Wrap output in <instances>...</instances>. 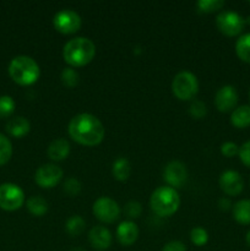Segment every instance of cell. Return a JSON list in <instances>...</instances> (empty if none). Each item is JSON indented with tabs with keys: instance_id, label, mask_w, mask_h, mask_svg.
<instances>
[{
	"instance_id": "cell-39",
	"label": "cell",
	"mask_w": 250,
	"mask_h": 251,
	"mask_svg": "<svg viewBox=\"0 0 250 251\" xmlns=\"http://www.w3.org/2000/svg\"><path fill=\"white\" fill-rule=\"evenodd\" d=\"M249 100H250V91H249Z\"/></svg>"
},
{
	"instance_id": "cell-27",
	"label": "cell",
	"mask_w": 250,
	"mask_h": 251,
	"mask_svg": "<svg viewBox=\"0 0 250 251\" xmlns=\"http://www.w3.org/2000/svg\"><path fill=\"white\" fill-rule=\"evenodd\" d=\"M15 100L10 96H0V119L9 118L15 112Z\"/></svg>"
},
{
	"instance_id": "cell-8",
	"label": "cell",
	"mask_w": 250,
	"mask_h": 251,
	"mask_svg": "<svg viewBox=\"0 0 250 251\" xmlns=\"http://www.w3.org/2000/svg\"><path fill=\"white\" fill-rule=\"evenodd\" d=\"M92 212L98 221L103 223H114L120 216V207L113 199L102 196L92 206Z\"/></svg>"
},
{
	"instance_id": "cell-35",
	"label": "cell",
	"mask_w": 250,
	"mask_h": 251,
	"mask_svg": "<svg viewBox=\"0 0 250 251\" xmlns=\"http://www.w3.org/2000/svg\"><path fill=\"white\" fill-rule=\"evenodd\" d=\"M218 206H220L221 210H229L230 206H232V203H230V201L228 200V199L223 198V199H220V201H218Z\"/></svg>"
},
{
	"instance_id": "cell-15",
	"label": "cell",
	"mask_w": 250,
	"mask_h": 251,
	"mask_svg": "<svg viewBox=\"0 0 250 251\" xmlns=\"http://www.w3.org/2000/svg\"><path fill=\"white\" fill-rule=\"evenodd\" d=\"M139 238V228L132 221H124L117 228V239L124 247H130Z\"/></svg>"
},
{
	"instance_id": "cell-40",
	"label": "cell",
	"mask_w": 250,
	"mask_h": 251,
	"mask_svg": "<svg viewBox=\"0 0 250 251\" xmlns=\"http://www.w3.org/2000/svg\"><path fill=\"white\" fill-rule=\"evenodd\" d=\"M249 4H250V1H249Z\"/></svg>"
},
{
	"instance_id": "cell-18",
	"label": "cell",
	"mask_w": 250,
	"mask_h": 251,
	"mask_svg": "<svg viewBox=\"0 0 250 251\" xmlns=\"http://www.w3.org/2000/svg\"><path fill=\"white\" fill-rule=\"evenodd\" d=\"M230 123L238 129L250 126V105H240L235 108L230 114Z\"/></svg>"
},
{
	"instance_id": "cell-5",
	"label": "cell",
	"mask_w": 250,
	"mask_h": 251,
	"mask_svg": "<svg viewBox=\"0 0 250 251\" xmlns=\"http://www.w3.org/2000/svg\"><path fill=\"white\" fill-rule=\"evenodd\" d=\"M173 95L180 100H193L199 92L198 77L190 71H180L172 81Z\"/></svg>"
},
{
	"instance_id": "cell-38",
	"label": "cell",
	"mask_w": 250,
	"mask_h": 251,
	"mask_svg": "<svg viewBox=\"0 0 250 251\" xmlns=\"http://www.w3.org/2000/svg\"><path fill=\"white\" fill-rule=\"evenodd\" d=\"M245 24H250V16H249V17H248V19H247V20H245Z\"/></svg>"
},
{
	"instance_id": "cell-10",
	"label": "cell",
	"mask_w": 250,
	"mask_h": 251,
	"mask_svg": "<svg viewBox=\"0 0 250 251\" xmlns=\"http://www.w3.org/2000/svg\"><path fill=\"white\" fill-rule=\"evenodd\" d=\"M63 178V169L56 164L47 163L39 167L34 174V181L43 189H51L58 185Z\"/></svg>"
},
{
	"instance_id": "cell-13",
	"label": "cell",
	"mask_w": 250,
	"mask_h": 251,
	"mask_svg": "<svg viewBox=\"0 0 250 251\" xmlns=\"http://www.w3.org/2000/svg\"><path fill=\"white\" fill-rule=\"evenodd\" d=\"M220 188L225 195L238 196L244 189V180L235 171H225L220 176Z\"/></svg>"
},
{
	"instance_id": "cell-34",
	"label": "cell",
	"mask_w": 250,
	"mask_h": 251,
	"mask_svg": "<svg viewBox=\"0 0 250 251\" xmlns=\"http://www.w3.org/2000/svg\"><path fill=\"white\" fill-rule=\"evenodd\" d=\"M162 251H186V247L179 240H172L164 245Z\"/></svg>"
},
{
	"instance_id": "cell-12",
	"label": "cell",
	"mask_w": 250,
	"mask_h": 251,
	"mask_svg": "<svg viewBox=\"0 0 250 251\" xmlns=\"http://www.w3.org/2000/svg\"><path fill=\"white\" fill-rule=\"evenodd\" d=\"M238 92L233 86L225 85L217 91L215 97V104L220 112H233L238 104Z\"/></svg>"
},
{
	"instance_id": "cell-26",
	"label": "cell",
	"mask_w": 250,
	"mask_h": 251,
	"mask_svg": "<svg viewBox=\"0 0 250 251\" xmlns=\"http://www.w3.org/2000/svg\"><path fill=\"white\" fill-rule=\"evenodd\" d=\"M196 6H198L199 11L211 14V12L222 9L225 6V1L223 0H199Z\"/></svg>"
},
{
	"instance_id": "cell-3",
	"label": "cell",
	"mask_w": 250,
	"mask_h": 251,
	"mask_svg": "<svg viewBox=\"0 0 250 251\" xmlns=\"http://www.w3.org/2000/svg\"><path fill=\"white\" fill-rule=\"evenodd\" d=\"M39 73L38 64L31 56H15L9 64V75L17 85H33L38 80Z\"/></svg>"
},
{
	"instance_id": "cell-7",
	"label": "cell",
	"mask_w": 250,
	"mask_h": 251,
	"mask_svg": "<svg viewBox=\"0 0 250 251\" xmlns=\"http://www.w3.org/2000/svg\"><path fill=\"white\" fill-rule=\"evenodd\" d=\"M24 202L25 193L19 185L12 183L0 185V208L5 211H16Z\"/></svg>"
},
{
	"instance_id": "cell-29",
	"label": "cell",
	"mask_w": 250,
	"mask_h": 251,
	"mask_svg": "<svg viewBox=\"0 0 250 251\" xmlns=\"http://www.w3.org/2000/svg\"><path fill=\"white\" fill-rule=\"evenodd\" d=\"M81 183L77 180L76 178H68L65 180V183H64V193L66 194V195L71 196V198H74V196H77L78 194L81 193Z\"/></svg>"
},
{
	"instance_id": "cell-2",
	"label": "cell",
	"mask_w": 250,
	"mask_h": 251,
	"mask_svg": "<svg viewBox=\"0 0 250 251\" xmlns=\"http://www.w3.org/2000/svg\"><path fill=\"white\" fill-rule=\"evenodd\" d=\"M96 55V46L91 39L76 37L64 46L63 58L71 68H81L92 61Z\"/></svg>"
},
{
	"instance_id": "cell-25",
	"label": "cell",
	"mask_w": 250,
	"mask_h": 251,
	"mask_svg": "<svg viewBox=\"0 0 250 251\" xmlns=\"http://www.w3.org/2000/svg\"><path fill=\"white\" fill-rule=\"evenodd\" d=\"M60 78L65 87L74 88L78 83V73L74 68L69 66L61 71Z\"/></svg>"
},
{
	"instance_id": "cell-24",
	"label": "cell",
	"mask_w": 250,
	"mask_h": 251,
	"mask_svg": "<svg viewBox=\"0 0 250 251\" xmlns=\"http://www.w3.org/2000/svg\"><path fill=\"white\" fill-rule=\"evenodd\" d=\"M12 156V145L10 140L0 134V167L6 164Z\"/></svg>"
},
{
	"instance_id": "cell-30",
	"label": "cell",
	"mask_w": 250,
	"mask_h": 251,
	"mask_svg": "<svg viewBox=\"0 0 250 251\" xmlns=\"http://www.w3.org/2000/svg\"><path fill=\"white\" fill-rule=\"evenodd\" d=\"M189 113L195 119H201L207 113V108H206L205 103L201 102V100H194L190 104V108H189Z\"/></svg>"
},
{
	"instance_id": "cell-14",
	"label": "cell",
	"mask_w": 250,
	"mask_h": 251,
	"mask_svg": "<svg viewBox=\"0 0 250 251\" xmlns=\"http://www.w3.org/2000/svg\"><path fill=\"white\" fill-rule=\"evenodd\" d=\"M88 240L95 249L105 250L112 245V233L103 226H96L88 232Z\"/></svg>"
},
{
	"instance_id": "cell-33",
	"label": "cell",
	"mask_w": 250,
	"mask_h": 251,
	"mask_svg": "<svg viewBox=\"0 0 250 251\" xmlns=\"http://www.w3.org/2000/svg\"><path fill=\"white\" fill-rule=\"evenodd\" d=\"M238 156H239L242 163L250 168V140L249 141L244 142V144L239 147V153H238Z\"/></svg>"
},
{
	"instance_id": "cell-23",
	"label": "cell",
	"mask_w": 250,
	"mask_h": 251,
	"mask_svg": "<svg viewBox=\"0 0 250 251\" xmlns=\"http://www.w3.org/2000/svg\"><path fill=\"white\" fill-rule=\"evenodd\" d=\"M86 228V222L81 216H71L65 223V230L71 237H78Z\"/></svg>"
},
{
	"instance_id": "cell-36",
	"label": "cell",
	"mask_w": 250,
	"mask_h": 251,
	"mask_svg": "<svg viewBox=\"0 0 250 251\" xmlns=\"http://www.w3.org/2000/svg\"><path fill=\"white\" fill-rule=\"evenodd\" d=\"M245 242H247L248 247L250 248V230L247 233V235H245Z\"/></svg>"
},
{
	"instance_id": "cell-16",
	"label": "cell",
	"mask_w": 250,
	"mask_h": 251,
	"mask_svg": "<svg viewBox=\"0 0 250 251\" xmlns=\"http://www.w3.org/2000/svg\"><path fill=\"white\" fill-rule=\"evenodd\" d=\"M47 153L51 161H64L65 158H68L69 153H70V144L65 139L54 140L48 146Z\"/></svg>"
},
{
	"instance_id": "cell-21",
	"label": "cell",
	"mask_w": 250,
	"mask_h": 251,
	"mask_svg": "<svg viewBox=\"0 0 250 251\" xmlns=\"http://www.w3.org/2000/svg\"><path fill=\"white\" fill-rule=\"evenodd\" d=\"M27 210L29 211V213L36 217H42L47 213L48 211V202H47L46 199H43L42 196H31V198L27 200Z\"/></svg>"
},
{
	"instance_id": "cell-31",
	"label": "cell",
	"mask_w": 250,
	"mask_h": 251,
	"mask_svg": "<svg viewBox=\"0 0 250 251\" xmlns=\"http://www.w3.org/2000/svg\"><path fill=\"white\" fill-rule=\"evenodd\" d=\"M125 215L129 218H137L141 216L142 213V206L141 203L137 202V201H129V202L125 205L124 207Z\"/></svg>"
},
{
	"instance_id": "cell-11",
	"label": "cell",
	"mask_w": 250,
	"mask_h": 251,
	"mask_svg": "<svg viewBox=\"0 0 250 251\" xmlns=\"http://www.w3.org/2000/svg\"><path fill=\"white\" fill-rule=\"evenodd\" d=\"M163 179L171 188H181L188 179L185 164L181 163L180 161L169 162L163 171Z\"/></svg>"
},
{
	"instance_id": "cell-19",
	"label": "cell",
	"mask_w": 250,
	"mask_h": 251,
	"mask_svg": "<svg viewBox=\"0 0 250 251\" xmlns=\"http://www.w3.org/2000/svg\"><path fill=\"white\" fill-rule=\"evenodd\" d=\"M112 173L117 180H127L130 173H131V164H130L129 159H126L125 157H119V158L115 159L112 167Z\"/></svg>"
},
{
	"instance_id": "cell-9",
	"label": "cell",
	"mask_w": 250,
	"mask_h": 251,
	"mask_svg": "<svg viewBox=\"0 0 250 251\" xmlns=\"http://www.w3.org/2000/svg\"><path fill=\"white\" fill-rule=\"evenodd\" d=\"M81 17L74 10L64 9L55 14L53 19V25L58 32L63 34L76 33L81 28Z\"/></svg>"
},
{
	"instance_id": "cell-22",
	"label": "cell",
	"mask_w": 250,
	"mask_h": 251,
	"mask_svg": "<svg viewBox=\"0 0 250 251\" xmlns=\"http://www.w3.org/2000/svg\"><path fill=\"white\" fill-rule=\"evenodd\" d=\"M235 53L240 60L250 64V33H245L238 38L235 43Z\"/></svg>"
},
{
	"instance_id": "cell-32",
	"label": "cell",
	"mask_w": 250,
	"mask_h": 251,
	"mask_svg": "<svg viewBox=\"0 0 250 251\" xmlns=\"http://www.w3.org/2000/svg\"><path fill=\"white\" fill-rule=\"evenodd\" d=\"M221 152L227 158H232V157L237 156L239 153V146L237 144H234V142L227 141L221 146Z\"/></svg>"
},
{
	"instance_id": "cell-20",
	"label": "cell",
	"mask_w": 250,
	"mask_h": 251,
	"mask_svg": "<svg viewBox=\"0 0 250 251\" xmlns=\"http://www.w3.org/2000/svg\"><path fill=\"white\" fill-rule=\"evenodd\" d=\"M233 218L239 225H250V200H240L233 206Z\"/></svg>"
},
{
	"instance_id": "cell-4",
	"label": "cell",
	"mask_w": 250,
	"mask_h": 251,
	"mask_svg": "<svg viewBox=\"0 0 250 251\" xmlns=\"http://www.w3.org/2000/svg\"><path fill=\"white\" fill-rule=\"evenodd\" d=\"M150 206L157 216L169 217L178 211L180 206V196L178 191L171 186H159L152 193Z\"/></svg>"
},
{
	"instance_id": "cell-28",
	"label": "cell",
	"mask_w": 250,
	"mask_h": 251,
	"mask_svg": "<svg viewBox=\"0 0 250 251\" xmlns=\"http://www.w3.org/2000/svg\"><path fill=\"white\" fill-rule=\"evenodd\" d=\"M190 240L196 247H203L208 242V233L207 230L201 227H195L190 232Z\"/></svg>"
},
{
	"instance_id": "cell-17",
	"label": "cell",
	"mask_w": 250,
	"mask_h": 251,
	"mask_svg": "<svg viewBox=\"0 0 250 251\" xmlns=\"http://www.w3.org/2000/svg\"><path fill=\"white\" fill-rule=\"evenodd\" d=\"M31 129V124H29L28 120L24 117H15L12 119H10L6 124V131L7 134L11 135V136L17 137H24L25 135H27Z\"/></svg>"
},
{
	"instance_id": "cell-37",
	"label": "cell",
	"mask_w": 250,
	"mask_h": 251,
	"mask_svg": "<svg viewBox=\"0 0 250 251\" xmlns=\"http://www.w3.org/2000/svg\"><path fill=\"white\" fill-rule=\"evenodd\" d=\"M70 251H86V250L82 249V248H74V249H71Z\"/></svg>"
},
{
	"instance_id": "cell-1",
	"label": "cell",
	"mask_w": 250,
	"mask_h": 251,
	"mask_svg": "<svg viewBox=\"0 0 250 251\" xmlns=\"http://www.w3.org/2000/svg\"><path fill=\"white\" fill-rule=\"evenodd\" d=\"M68 131L74 141L88 147L100 145L105 135L102 122L90 113L75 115L69 123Z\"/></svg>"
},
{
	"instance_id": "cell-6",
	"label": "cell",
	"mask_w": 250,
	"mask_h": 251,
	"mask_svg": "<svg viewBox=\"0 0 250 251\" xmlns=\"http://www.w3.org/2000/svg\"><path fill=\"white\" fill-rule=\"evenodd\" d=\"M216 25L221 33L227 37H235L242 33L245 26V20L238 12L222 11L216 17Z\"/></svg>"
}]
</instances>
